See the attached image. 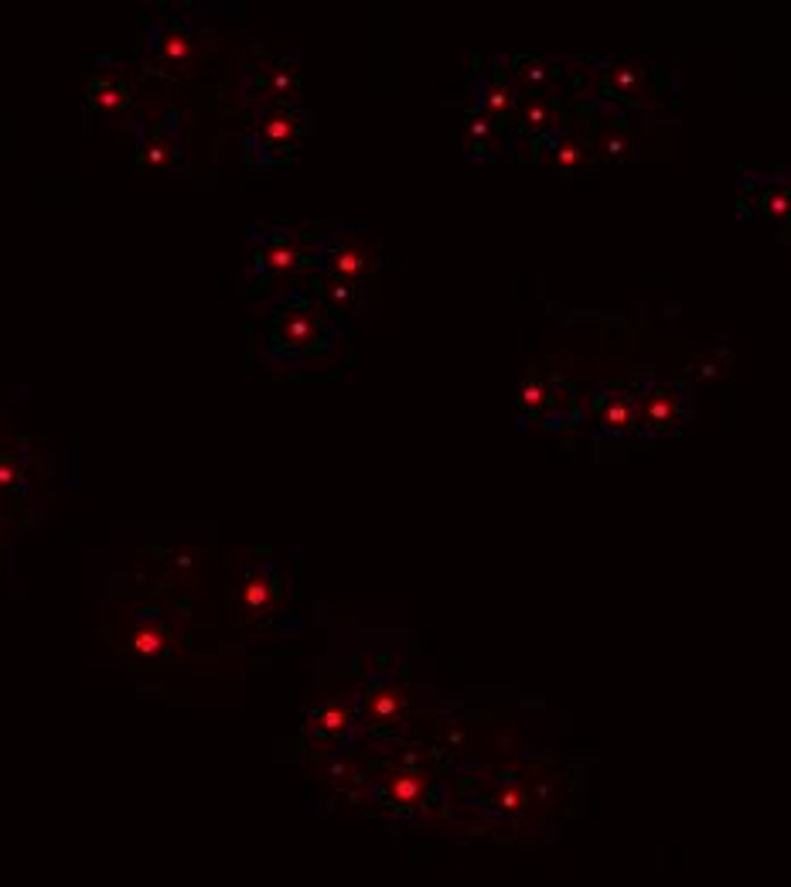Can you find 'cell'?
<instances>
[{"label":"cell","mask_w":791,"mask_h":887,"mask_svg":"<svg viewBox=\"0 0 791 887\" xmlns=\"http://www.w3.org/2000/svg\"><path fill=\"white\" fill-rule=\"evenodd\" d=\"M249 267L239 280V294L253 297L263 294V290H273L283 284L287 277H297L304 267L318 263V246H314V236H304L297 232L290 222H277L266 232L249 229Z\"/></svg>","instance_id":"1"},{"label":"cell","mask_w":791,"mask_h":887,"mask_svg":"<svg viewBox=\"0 0 791 887\" xmlns=\"http://www.w3.org/2000/svg\"><path fill=\"white\" fill-rule=\"evenodd\" d=\"M331 318L324 308H314L304 294H290L266 321L263 348L277 362H307L318 359L328 348Z\"/></svg>","instance_id":"2"},{"label":"cell","mask_w":791,"mask_h":887,"mask_svg":"<svg viewBox=\"0 0 791 887\" xmlns=\"http://www.w3.org/2000/svg\"><path fill=\"white\" fill-rule=\"evenodd\" d=\"M123 127L137 123V79L123 55H96L86 82V127Z\"/></svg>","instance_id":"3"},{"label":"cell","mask_w":791,"mask_h":887,"mask_svg":"<svg viewBox=\"0 0 791 887\" xmlns=\"http://www.w3.org/2000/svg\"><path fill=\"white\" fill-rule=\"evenodd\" d=\"M311 130V116L301 106H273V110L253 113L246 123V154L256 168L290 161L301 147L304 134Z\"/></svg>","instance_id":"4"},{"label":"cell","mask_w":791,"mask_h":887,"mask_svg":"<svg viewBox=\"0 0 791 887\" xmlns=\"http://www.w3.org/2000/svg\"><path fill=\"white\" fill-rule=\"evenodd\" d=\"M147 62L157 65L164 76H188L202 52V41L188 14L161 11L144 18V38H140Z\"/></svg>","instance_id":"5"},{"label":"cell","mask_w":791,"mask_h":887,"mask_svg":"<svg viewBox=\"0 0 791 887\" xmlns=\"http://www.w3.org/2000/svg\"><path fill=\"white\" fill-rule=\"evenodd\" d=\"M301 93V72L297 58L270 55L263 48H253L243 62V103L253 113L273 110V106H297Z\"/></svg>","instance_id":"6"},{"label":"cell","mask_w":791,"mask_h":887,"mask_svg":"<svg viewBox=\"0 0 791 887\" xmlns=\"http://www.w3.org/2000/svg\"><path fill=\"white\" fill-rule=\"evenodd\" d=\"M137 154L133 164L144 171L164 174V178H178L185 171V140H181V110L178 106H164L161 113L147 120L137 113Z\"/></svg>","instance_id":"7"},{"label":"cell","mask_w":791,"mask_h":887,"mask_svg":"<svg viewBox=\"0 0 791 887\" xmlns=\"http://www.w3.org/2000/svg\"><path fill=\"white\" fill-rule=\"evenodd\" d=\"M280 574L270 560H249L243 570V587L236 591V611L243 625L270 621L280 608Z\"/></svg>","instance_id":"8"},{"label":"cell","mask_w":791,"mask_h":887,"mask_svg":"<svg viewBox=\"0 0 791 887\" xmlns=\"http://www.w3.org/2000/svg\"><path fill=\"white\" fill-rule=\"evenodd\" d=\"M314 267H318V273H324V277H335L358 287V280H365L379 267V256H376V246L365 243V239L341 236L335 243H328V250L318 253Z\"/></svg>","instance_id":"9"},{"label":"cell","mask_w":791,"mask_h":887,"mask_svg":"<svg viewBox=\"0 0 791 887\" xmlns=\"http://www.w3.org/2000/svg\"><path fill=\"white\" fill-rule=\"evenodd\" d=\"M130 649L140 662H168L178 656V638L161 608H140L130 625Z\"/></svg>","instance_id":"10"},{"label":"cell","mask_w":791,"mask_h":887,"mask_svg":"<svg viewBox=\"0 0 791 887\" xmlns=\"http://www.w3.org/2000/svg\"><path fill=\"white\" fill-rule=\"evenodd\" d=\"M406 714V693L396 683H379L362 696L365 727H396Z\"/></svg>","instance_id":"11"},{"label":"cell","mask_w":791,"mask_h":887,"mask_svg":"<svg viewBox=\"0 0 791 887\" xmlns=\"http://www.w3.org/2000/svg\"><path fill=\"white\" fill-rule=\"evenodd\" d=\"M478 110L485 113L491 123L505 127V120H509L515 110V89L505 69H491L485 82L478 86Z\"/></svg>","instance_id":"12"},{"label":"cell","mask_w":791,"mask_h":887,"mask_svg":"<svg viewBox=\"0 0 791 887\" xmlns=\"http://www.w3.org/2000/svg\"><path fill=\"white\" fill-rule=\"evenodd\" d=\"M427 799V775L416 768H399L386 782V802L399 812H413Z\"/></svg>","instance_id":"13"},{"label":"cell","mask_w":791,"mask_h":887,"mask_svg":"<svg viewBox=\"0 0 791 887\" xmlns=\"http://www.w3.org/2000/svg\"><path fill=\"white\" fill-rule=\"evenodd\" d=\"M348 727H352V707L338 700L324 703L307 717V737H321V741H338Z\"/></svg>","instance_id":"14"},{"label":"cell","mask_w":791,"mask_h":887,"mask_svg":"<svg viewBox=\"0 0 791 887\" xmlns=\"http://www.w3.org/2000/svg\"><path fill=\"white\" fill-rule=\"evenodd\" d=\"M314 294H318L321 308L328 314H348L358 301V287L345 284V280L324 277V273H314Z\"/></svg>","instance_id":"15"},{"label":"cell","mask_w":791,"mask_h":887,"mask_svg":"<svg viewBox=\"0 0 791 887\" xmlns=\"http://www.w3.org/2000/svg\"><path fill=\"white\" fill-rule=\"evenodd\" d=\"M498 123H491L485 113L474 106V110L468 113V120H464V137H468V147L474 154H491L498 147Z\"/></svg>","instance_id":"16"},{"label":"cell","mask_w":791,"mask_h":887,"mask_svg":"<svg viewBox=\"0 0 791 887\" xmlns=\"http://www.w3.org/2000/svg\"><path fill=\"white\" fill-rule=\"evenodd\" d=\"M560 120V110H556L553 103H546V99H529L526 106H522V130H526L529 137H543L549 134V127Z\"/></svg>","instance_id":"17"},{"label":"cell","mask_w":791,"mask_h":887,"mask_svg":"<svg viewBox=\"0 0 791 887\" xmlns=\"http://www.w3.org/2000/svg\"><path fill=\"white\" fill-rule=\"evenodd\" d=\"M515 79H519V86L536 99V93L543 89V82H549V69L543 62H536V58H519V62H515Z\"/></svg>","instance_id":"18"},{"label":"cell","mask_w":791,"mask_h":887,"mask_svg":"<svg viewBox=\"0 0 791 887\" xmlns=\"http://www.w3.org/2000/svg\"><path fill=\"white\" fill-rule=\"evenodd\" d=\"M676 410H679L676 396L659 389V393H652V400H648L645 417H648V424H652V427H669L672 417H676Z\"/></svg>","instance_id":"19"},{"label":"cell","mask_w":791,"mask_h":887,"mask_svg":"<svg viewBox=\"0 0 791 887\" xmlns=\"http://www.w3.org/2000/svg\"><path fill=\"white\" fill-rule=\"evenodd\" d=\"M556 164H560L563 171L580 168V164H584V144H577V140H563V144L556 147Z\"/></svg>","instance_id":"20"},{"label":"cell","mask_w":791,"mask_h":887,"mask_svg":"<svg viewBox=\"0 0 791 887\" xmlns=\"http://www.w3.org/2000/svg\"><path fill=\"white\" fill-rule=\"evenodd\" d=\"M519 403H522V410L526 413H536L539 406L546 403V389L536 383V379H532V383H526V389H522V396H519Z\"/></svg>","instance_id":"21"},{"label":"cell","mask_w":791,"mask_h":887,"mask_svg":"<svg viewBox=\"0 0 791 887\" xmlns=\"http://www.w3.org/2000/svg\"><path fill=\"white\" fill-rule=\"evenodd\" d=\"M21 482V468L14 458H7V454H0V488H14Z\"/></svg>","instance_id":"22"},{"label":"cell","mask_w":791,"mask_h":887,"mask_svg":"<svg viewBox=\"0 0 791 887\" xmlns=\"http://www.w3.org/2000/svg\"><path fill=\"white\" fill-rule=\"evenodd\" d=\"M604 424L607 427H624V424H628V406H624V403H611L604 410Z\"/></svg>","instance_id":"23"},{"label":"cell","mask_w":791,"mask_h":887,"mask_svg":"<svg viewBox=\"0 0 791 887\" xmlns=\"http://www.w3.org/2000/svg\"><path fill=\"white\" fill-rule=\"evenodd\" d=\"M764 209H768L771 215H785V212H791V195H771Z\"/></svg>","instance_id":"24"}]
</instances>
